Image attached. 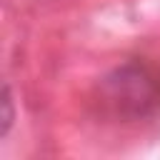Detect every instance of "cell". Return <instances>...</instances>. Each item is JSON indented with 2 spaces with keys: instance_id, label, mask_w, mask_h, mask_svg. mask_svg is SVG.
<instances>
[]
</instances>
